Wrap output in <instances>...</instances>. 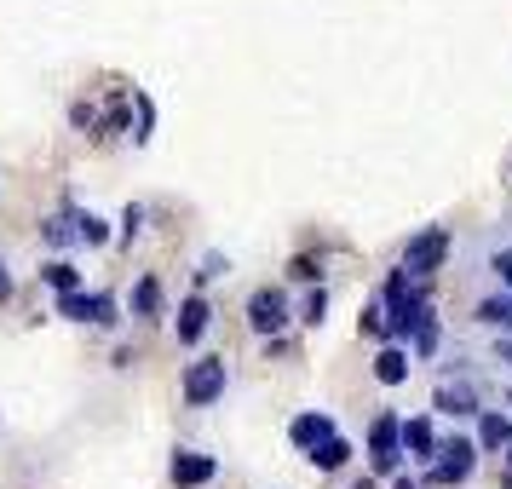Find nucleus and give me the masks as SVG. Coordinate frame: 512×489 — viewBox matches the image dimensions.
I'll use <instances>...</instances> for the list:
<instances>
[{"label": "nucleus", "instance_id": "nucleus-1", "mask_svg": "<svg viewBox=\"0 0 512 489\" xmlns=\"http://www.w3.org/2000/svg\"><path fill=\"white\" fill-rule=\"evenodd\" d=\"M478 438H449V443H438V461L426 466V484L432 489H455V484H466L472 478V466H478Z\"/></svg>", "mask_w": 512, "mask_h": 489}, {"label": "nucleus", "instance_id": "nucleus-2", "mask_svg": "<svg viewBox=\"0 0 512 489\" xmlns=\"http://www.w3.org/2000/svg\"><path fill=\"white\" fill-rule=\"evenodd\" d=\"M443 259H449V231L443 225H426L420 236H409V248H403V271L415 282H432L443 271Z\"/></svg>", "mask_w": 512, "mask_h": 489}, {"label": "nucleus", "instance_id": "nucleus-3", "mask_svg": "<svg viewBox=\"0 0 512 489\" xmlns=\"http://www.w3.org/2000/svg\"><path fill=\"white\" fill-rule=\"evenodd\" d=\"M403 420L397 415H380L369 426V466H374V478H397L403 472Z\"/></svg>", "mask_w": 512, "mask_h": 489}, {"label": "nucleus", "instance_id": "nucleus-4", "mask_svg": "<svg viewBox=\"0 0 512 489\" xmlns=\"http://www.w3.org/2000/svg\"><path fill=\"white\" fill-rule=\"evenodd\" d=\"M225 386H231L225 357H196V363L185 369V403H190V409H208V403H219V397H225Z\"/></svg>", "mask_w": 512, "mask_h": 489}, {"label": "nucleus", "instance_id": "nucleus-5", "mask_svg": "<svg viewBox=\"0 0 512 489\" xmlns=\"http://www.w3.org/2000/svg\"><path fill=\"white\" fill-rule=\"evenodd\" d=\"M64 323H98V328H116V294H87V288H70V294H58L52 305Z\"/></svg>", "mask_w": 512, "mask_h": 489}, {"label": "nucleus", "instance_id": "nucleus-6", "mask_svg": "<svg viewBox=\"0 0 512 489\" xmlns=\"http://www.w3.org/2000/svg\"><path fill=\"white\" fill-rule=\"evenodd\" d=\"M248 323H254V334H271V340H277L282 328L294 323V317H288V294H282V288H259L254 300H248Z\"/></svg>", "mask_w": 512, "mask_h": 489}, {"label": "nucleus", "instance_id": "nucleus-7", "mask_svg": "<svg viewBox=\"0 0 512 489\" xmlns=\"http://www.w3.org/2000/svg\"><path fill=\"white\" fill-rule=\"evenodd\" d=\"M167 478L179 489H202L219 478V461L213 455H202V449H173V466H167Z\"/></svg>", "mask_w": 512, "mask_h": 489}, {"label": "nucleus", "instance_id": "nucleus-8", "mask_svg": "<svg viewBox=\"0 0 512 489\" xmlns=\"http://www.w3.org/2000/svg\"><path fill=\"white\" fill-rule=\"evenodd\" d=\"M432 409L449 420H466V415H484L478 409V392H472V380H443L438 392H432Z\"/></svg>", "mask_w": 512, "mask_h": 489}, {"label": "nucleus", "instance_id": "nucleus-9", "mask_svg": "<svg viewBox=\"0 0 512 489\" xmlns=\"http://www.w3.org/2000/svg\"><path fill=\"white\" fill-rule=\"evenodd\" d=\"M208 323H213V305H208V294H190L185 305H179V346H196L202 334H208Z\"/></svg>", "mask_w": 512, "mask_h": 489}, {"label": "nucleus", "instance_id": "nucleus-10", "mask_svg": "<svg viewBox=\"0 0 512 489\" xmlns=\"http://www.w3.org/2000/svg\"><path fill=\"white\" fill-rule=\"evenodd\" d=\"M288 438H294V449H317L323 438H334V415H323V409H305V415L288 420Z\"/></svg>", "mask_w": 512, "mask_h": 489}, {"label": "nucleus", "instance_id": "nucleus-11", "mask_svg": "<svg viewBox=\"0 0 512 489\" xmlns=\"http://www.w3.org/2000/svg\"><path fill=\"white\" fill-rule=\"evenodd\" d=\"M409 369H415V351H403L397 340H386V346H380V357H374V380H380V386H403V380H409Z\"/></svg>", "mask_w": 512, "mask_h": 489}, {"label": "nucleus", "instance_id": "nucleus-12", "mask_svg": "<svg viewBox=\"0 0 512 489\" xmlns=\"http://www.w3.org/2000/svg\"><path fill=\"white\" fill-rule=\"evenodd\" d=\"M403 449H409V461H420V466L438 461V432H432V420L426 415L403 420Z\"/></svg>", "mask_w": 512, "mask_h": 489}, {"label": "nucleus", "instance_id": "nucleus-13", "mask_svg": "<svg viewBox=\"0 0 512 489\" xmlns=\"http://www.w3.org/2000/svg\"><path fill=\"white\" fill-rule=\"evenodd\" d=\"M507 443H512V415L507 409H484L478 415V449L484 455H507Z\"/></svg>", "mask_w": 512, "mask_h": 489}, {"label": "nucleus", "instance_id": "nucleus-14", "mask_svg": "<svg viewBox=\"0 0 512 489\" xmlns=\"http://www.w3.org/2000/svg\"><path fill=\"white\" fill-rule=\"evenodd\" d=\"M478 323L495 334H512V288H495L489 300H478Z\"/></svg>", "mask_w": 512, "mask_h": 489}, {"label": "nucleus", "instance_id": "nucleus-15", "mask_svg": "<svg viewBox=\"0 0 512 489\" xmlns=\"http://www.w3.org/2000/svg\"><path fill=\"white\" fill-rule=\"evenodd\" d=\"M305 461L317 466V472H340V466L351 461V443L340 438V432H334V438H323L317 449H305Z\"/></svg>", "mask_w": 512, "mask_h": 489}, {"label": "nucleus", "instance_id": "nucleus-16", "mask_svg": "<svg viewBox=\"0 0 512 489\" xmlns=\"http://www.w3.org/2000/svg\"><path fill=\"white\" fill-rule=\"evenodd\" d=\"M41 236H47L52 248H75V242H81V225H75V208L52 213L47 225H41Z\"/></svg>", "mask_w": 512, "mask_h": 489}, {"label": "nucleus", "instance_id": "nucleus-17", "mask_svg": "<svg viewBox=\"0 0 512 489\" xmlns=\"http://www.w3.org/2000/svg\"><path fill=\"white\" fill-rule=\"evenodd\" d=\"M41 282H47L52 294H70V288H81V271H75L70 259H52V265H41Z\"/></svg>", "mask_w": 512, "mask_h": 489}, {"label": "nucleus", "instance_id": "nucleus-18", "mask_svg": "<svg viewBox=\"0 0 512 489\" xmlns=\"http://www.w3.org/2000/svg\"><path fill=\"white\" fill-rule=\"evenodd\" d=\"M438 346H443V323L426 311V323L415 328V357H420V363H432V357H438Z\"/></svg>", "mask_w": 512, "mask_h": 489}, {"label": "nucleus", "instance_id": "nucleus-19", "mask_svg": "<svg viewBox=\"0 0 512 489\" xmlns=\"http://www.w3.org/2000/svg\"><path fill=\"white\" fill-rule=\"evenodd\" d=\"M156 311H162V282L139 277V288H133V317H156Z\"/></svg>", "mask_w": 512, "mask_h": 489}, {"label": "nucleus", "instance_id": "nucleus-20", "mask_svg": "<svg viewBox=\"0 0 512 489\" xmlns=\"http://www.w3.org/2000/svg\"><path fill=\"white\" fill-rule=\"evenodd\" d=\"M357 328H363L369 340H392V323H386V300H380V305H363V317H357Z\"/></svg>", "mask_w": 512, "mask_h": 489}, {"label": "nucleus", "instance_id": "nucleus-21", "mask_svg": "<svg viewBox=\"0 0 512 489\" xmlns=\"http://www.w3.org/2000/svg\"><path fill=\"white\" fill-rule=\"evenodd\" d=\"M489 271H495L501 288H512V236H507V242L495 236V248H489Z\"/></svg>", "mask_w": 512, "mask_h": 489}, {"label": "nucleus", "instance_id": "nucleus-22", "mask_svg": "<svg viewBox=\"0 0 512 489\" xmlns=\"http://www.w3.org/2000/svg\"><path fill=\"white\" fill-rule=\"evenodd\" d=\"M75 225H81V242H87V248H104V242H110V225H104L98 213H75Z\"/></svg>", "mask_w": 512, "mask_h": 489}, {"label": "nucleus", "instance_id": "nucleus-23", "mask_svg": "<svg viewBox=\"0 0 512 489\" xmlns=\"http://www.w3.org/2000/svg\"><path fill=\"white\" fill-rule=\"evenodd\" d=\"M323 317H328V294H323V288H311V294H305V305H300V323L323 328Z\"/></svg>", "mask_w": 512, "mask_h": 489}, {"label": "nucleus", "instance_id": "nucleus-24", "mask_svg": "<svg viewBox=\"0 0 512 489\" xmlns=\"http://www.w3.org/2000/svg\"><path fill=\"white\" fill-rule=\"evenodd\" d=\"M133 98H139V133H133V139H139V144H150V127H156V110H150V98H144V93H133Z\"/></svg>", "mask_w": 512, "mask_h": 489}, {"label": "nucleus", "instance_id": "nucleus-25", "mask_svg": "<svg viewBox=\"0 0 512 489\" xmlns=\"http://www.w3.org/2000/svg\"><path fill=\"white\" fill-rule=\"evenodd\" d=\"M139 231H144V208H139V202H133V208L121 213V236L133 242V236H139Z\"/></svg>", "mask_w": 512, "mask_h": 489}, {"label": "nucleus", "instance_id": "nucleus-26", "mask_svg": "<svg viewBox=\"0 0 512 489\" xmlns=\"http://www.w3.org/2000/svg\"><path fill=\"white\" fill-rule=\"evenodd\" d=\"M225 271H231V259L208 254V259H202V271H196V277H202V282H213V277H225Z\"/></svg>", "mask_w": 512, "mask_h": 489}, {"label": "nucleus", "instance_id": "nucleus-27", "mask_svg": "<svg viewBox=\"0 0 512 489\" xmlns=\"http://www.w3.org/2000/svg\"><path fill=\"white\" fill-rule=\"evenodd\" d=\"M495 363H507L512 369V334H495Z\"/></svg>", "mask_w": 512, "mask_h": 489}, {"label": "nucleus", "instance_id": "nucleus-28", "mask_svg": "<svg viewBox=\"0 0 512 489\" xmlns=\"http://www.w3.org/2000/svg\"><path fill=\"white\" fill-rule=\"evenodd\" d=\"M294 277H300V282H317V259H294Z\"/></svg>", "mask_w": 512, "mask_h": 489}, {"label": "nucleus", "instance_id": "nucleus-29", "mask_svg": "<svg viewBox=\"0 0 512 489\" xmlns=\"http://www.w3.org/2000/svg\"><path fill=\"white\" fill-rule=\"evenodd\" d=\"M392 489H426V478H409V472H397Z\"/></svg>", "mask_w": 512, "mask_h": 489}, {"label": "nucleus", "instance_id": "nucleus-30", "mask_svg": "<svg viewBox=\"0 0 512 489\" xmlns=\"http://www.w3.org/2000/svg\"><path fill=\"white\" fill-rule=\"evenodd\" d=\"M0 300H12V277H6V265H0Z\"/></svg>", "mask_w": 512, "mask_h": 489}, {"label": "nucleus", "instance_id": "nucleus-31", "mask_svg": "<svg viewBox=\"0 0 512 489\" xmlns=\"http://www.w3.org/2000/svg\"><path fill=\"white\" fill-rule=\"evenodd\" d=\"M351 489H374V478H357V484H351Z\"/></svg>", "mask_w": 512, "mask_h": 489}, {"label": "nucleus", "instance_id": "nucleus-32", "mask_svg": "<svg viewBox=\"0 0 512 489\" xmlns=\"http://www.w3.org/2000/svg\"><path fill=\"white\" fill-rule=\"evenodd\" d=\"M507 472H512V443H507Z\"/></svg>", "mask_w": 512, "mask_h": 489}, {"label": "nucleus", "instance_id": "nucleus-33", "mask_svg": "<svg viewBox=\"0 0 512 489\" xmlns=\"http://www.w3.org/2000/svg\"><path fill=\"white\" fill-rule=\"evenodd\" d=\"M507 409H512V392H507Z\"/></svg>", "mask_w": 512, "mask_h": 489}, {"label": "nucleus", "instance_id": "nucleus-34", "mask_svg": "<svg viewBox=\"0 0 512 489\" xmlns=\"http://www.w3.org/2000/svg\"><path fill=\"white\" fill-rule=\"evenodd\" d=\"M507 489H512V478H507Z\"/></svg>", "mask_w": 512, "mask_h": 489}]
</instances>
